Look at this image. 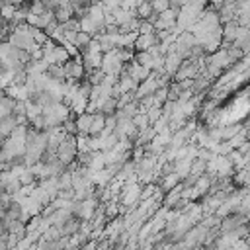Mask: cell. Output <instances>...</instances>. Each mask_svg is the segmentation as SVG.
I'll return each mask as SVG.
<instances>
[{
  "label": "cell",
  "instance_id": "1",
  "mask_svg": "<svg viewBox=\"0 0 250 250\" xmlns=\"http://www.w3.org/2000/svg\"><path fill=\"white\" fill-rule=\"evenodd\" d=\"M57 156L68 166V164H74L76 156H78V145H76V135H66L59 148H57Z\"/></svg>",
  "mask_w": 250,
  "mask_h": 250
},
{
  "label": "cell",
  "instance_id": "2",
  "mask_svg": "<svg viewBox=\"0 0 250 250\" xmlns=\"http://www.w3.org/2000/svg\"><path fill=\"white\" fill-rule=\"evenodd\" d=\"M62 64H64V74H66L68 80H82V78L86 76V66H84L80 55H78V57H70V59H68L66 62H62Z\"/></svg>",
  "mask_w": 250,
  "mask_h": 250
},
{
  "label": "cell",
  "instance_id": "3",
  "mask_svg": "<svg viewBox=\"0 0 250 250\" xmlns=\"http://www.w3.org/2000/svg\"><path fill=\"white\" fill-rule=\"evenodd\" d=\"M158 43H160V41H158V37H156V31H152V33H139L133 47H135L137 51H150V49L156 47Z\"/></svg>",
  "mask_w": 250,
  "mask_h": 250
},
{
  "label": "cell",
  "instance_id": "4",
  "mask_svg": "<svg viewBox=\"0 0 250 250\" xmlns=\"http://www.w3.org/2000/svg\"><path fill=\"white\" fill-rule=\"evenodd\" d=\"M246 223V217L244 215H240V213H236V215H230V217H227L223 223H221V229L225 230V232H234L238 227H242Z\"/></svg>",
  "mask_w": 250,
  "mask_h": 250
},
{
  "label": "cell",
  "instance_id": "5",
  "mask_svg": "<svg viewBox=\"0 0 250 250\" xmlns=\"http://www.w3.org/2000/svg\"><path fill=\"white\" fill-rule=\"evenodd\" d=\"M18 127V119H16V115L14 113H10V115H6V117H2L0 119V139L2 141H6V137H10L12 135V131Z\"/></svg>",
  "mask_w": 250,
  "mask_h": 250
},
{
  "label": "cell",
  "instance_id": "6",
  "mask_svg": "<svg viewBox=\"0 0 250 250\" xmlns=\"http://www.w3.org/2000/svg\"><path fill=\"white\" fill-rule=\"evenodd\" d=\"M14 102H16V100L10 98L6 92H0V119L12 113V109H14Z\"/></svg>",
  "mask_w": 250,
  "mask_h": 250
},
{
  "label": "cell",
  "instance_id": "7",
  "mask_svg": "<svg viewBox=\"0 0 250 250\" xmlns=\"http://www.w3.org/2000/svg\"><path fill=\"white\" fill-rule=\"evenodd\" d=\"M16 12H18V6H16V4H4V6L0 8V14H2V18H4L6 21H10V20L16 16Z\"/></svg>",
  "mask_w": 250,
  "mask_h": 250
},
{
  "label": "cell",
  "instance_id": "8",
  "mask_svg": "<svg viewBox=\"0 0 250 250\" xmlns=\"http://www.w3.org/2000/svg\"><path fill=\"white\" fill-rule=\"evenodd\" d=\"M150 4H152V10L156 14H160V12H164V10L170 8V0H150Z\"/></svg>",
  "mask_w": 250,
  "mask_h": 250
}]
</instances>
